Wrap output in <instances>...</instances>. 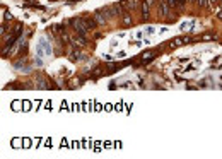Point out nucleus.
Listing matches in <instances>:
<instances>
[{"mask_svg":"<svg viewBox=\"0 0 222 159\" xmlns=\"http://www.w3.org/2000/svg\"><path fill=\"white\" fill-rule=\"evenodd\" d=\"M167 2L173 9H183L185 7V0H167Z\"/></svg>","mask_w":222,"mask_h":159,"instance_id":"nucleus-4","label":"nucleus"},{"mask_svg":"<svg viewBox=\"0 0 222 159\" xmlns=\"http://www.w3.org/2000/svg\"><path fill=\"white\" fill-rule=\"evenodd\" d=\"M196 2H198L202 7H205V5H207V0H196Z\"/></svg>","mask_w":222,"mask_h":159,"instance_id":"nucleus-14","label":"nucleus"},{"mask_svg":"<svg viewBox=\"0 0 222 159\" xmlns=\"http://www.w3.org/2000/svg\"><path fill=\"white\" fill-rule=\"evenodd\" d=\"M24 2H32V0H24Z\"/></svg>","mask_w":222,"mask_h":159,"instance_id":"nucleus-16","label":"nucleus"},{"mask_svg":"<svg viewBox=\"0 0 222 159\" xmlns=\"http://www.w3.org/2000/svg\"><path fill=\"white\" fill-rule=\"evenodd\" d=\"M212 2H217V0H212Z\"/></svg>","mask_w":222,"mask_h":159,"instance_id":"nucleus-18","label":"nucleus"},{"mask_svg":"<svg viewBox=\"0 0 222 159\" xmlns=\"http://www.w3.org/2000/svg\"><path fill=\"white\" fill-rule=\"evenodd\" d=\"M191 28H195V21H186L181 24V31H191Z\"/></svg>","mask_w":222,"mask_h":159,"instance_id":"nucleus-6","label":"nucleus"},{"mask_svg":"<svg viewBox=\"0 0 222 159\" xmlns=\"http://www.w3.org/2000/svg\"><path fill=\"white\" fill-rule=\"evenodd\" d=\"M188 41H190L188 38H176L171 45H173V46H179V45H185V43H188Z\"/></svg>","mask_w":222,"mask_h":159,"instance_id":"nucleus-8","label":"nucleus"},{"mask_svg":"<svg viewBox=\"0 0 222 159\" xmlns=\"http://www.w3.org/2000/svg\"><path fill=\"white\" fill-rule=\"evenodd\" d=\"M188 2H195V0H188Z\"/></svg>","mask_w":222,"mask_h":159,"instance_id":"nucleus-17","label":"nucleus"},{"mask_svg":"<svg viewBox=\"0 0 222 159\" xmlns=\"http://www.w3.org/2000/svg\"><path fill=\"white\" fill-rule=\"evenodd\" d=\"M159 12H161L162 17H169V14H171V5H169L167 0H161V2H159Z\"/></svg>","mask_w":222,"mask_h":159,"instance_id":"nucleus-2","label":"nucleus"},{"mask_svg":"<svg viewBox=\"0 0 222 159\" xmlns=\"http://www.w3.org/2000/svg\"><path fill=\"white\" fill-rule=\"evenodd\" d=\"M39 45L43 46V50H45V53H46V55H51V46H50V43H46L45 39H41V41H39Z\"/></svg>","mask_w":222,"mask_h":159,"instance_id":"nucleus-7","label":"nucleus"},{"mask_svg":"<svg viewBox=\"0 0 222 159\" xmlns=\"http://www.w3.org/2000/svg\"><path fill=\"white\" fill-rule=\"evenodd\" d=\"M147 32H149V34H152V32H154V28H152V26H149V28H147Z\"/></svg>","mask_w":222,"mask_h":159,"instance_id":"nucleus-15","label":"nucleus"},{"mask_svg":"<svg viewBox=\"0 0 222 159\" xmlns=\"http://www.w3.org/2000/svg\"><path fill=\"white\" fill-rule=\"evenodd\" d=\"M84 21H86V24H87L89 29H94L96 28V22H97V21H92V19H89V17H84Z\"/></svg>","mask_w":222,"mask_h":159,"instance_id":"nucleus-10","label":"nucleus"},{"mask_svg":"<svg viewBox=\"0 0 222 159\" xmlns=\"http://www.w3.org/2000/svg\"><path fill=\"white\" fill-rule=\"evenodd\" d=\"M149 5H150V2H144V3H142V17H144V19H149V16H150Z\"/></svg>","mask_w":222,"mask_h":159,"instance_id":"nucleus-3","label":"nucleus"},{"mask_svg":"<svg viewBox=\"0 0 222 159\" xmlns=\"http://www.w3.org/2000/svg\"><path fill=\"white\" fill-rule=\"evenodd\" d=\"M21 106H24V104H21V103H19V101H16V103H14V104H12V108H14V110H19V108H21Z\"/></svg>","mask_w":222,"mask_h":159,"instance_id":"nucleus-12","label":"nucleus"},{"mask_svg":"<svg viewBox=\"0 0 222 159\" xmlns=\"http://www.w3.org/2000/svg\"><path fill=\"white\" fill-rule=\"evenodd\" d=\"M154 55H156L154 51H149V53H144V55H142V62H150V60L154 58Z\"/></svg>","mask_w":222,"mask_h":159,"instance_id":"nucleus-9","label":"nucleus"},{"mask_svg":"<svg viewBox=\"0 0 222 159\" xmlns=\"http://www.w3.org/2000/svg\"><path fill=\"white\" fill-rule=\"evenodd\" d=\"M121 5H123L125 9H132V10H133V9L137 7V0H123Z\"/></svg>","mask_w":222,"mask_h":159,"instance_id":"nucleus-5","label":"nucleus"},{"mask_svg":"<svg viewBox=\"0 0 222 159\" xmlns=\"http://www.w3.org/2000/svg\"><path fill=\"white\" fill-rule=\"evenodd\" d=\"M80 58H82V55H80L79 51H74V53H72V60H74V62H77V60H80Z\"/></svg>","mask_w":222,"mask_h":159,"instance_id":"nucleus-11","label":"nucleus"},{"mask_svg":"<svg viewBox=\"0 0 222 159\" xmlns=\"http://www.w3.org/2000/svg\"><path fill=\"white\" fill-rule=\"evenodd\" d=\"M123 22H125V24H130V22H132V19H130L128 16H125V17H123Z\"/></svg>","mask_w":222,"mask_h":159,"instance_id":"nucleus-13","label":"nucleus"},{"mask_svg":"<svg viewBox=\"0 0 222 159\" xmlns=\"http://www.w3.org/2000/svg\"><path fill=\"white\" fill-rule=\"evenodd\" d=\"M70 22H72V26H74V28H75V31L79 32V34H82V36H84V34H86V31H87V29H89V28H87V24H86V21H84V19H72V21H70Z\"/></svg>","mask_w":222,"mask_h":159,"instance_id":"nucleus-1","label":"nucleus"}]
</instances>
